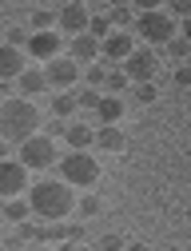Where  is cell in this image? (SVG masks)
Masks as SVG:
<instances>
[{
  "label": "cell",
  "mask_w": 191,
  "mask_h": 251,
  "mask_svg": "<svg viewBox=\"0 0 191 251\" xmlns=\"http://www.w3.org/2000/svg\"><path fill=\"white\" fill-rule=\"evenodd\" d=\"M36 128H44L40 124V112L32 100H4V108H0V140H4V155L8 148H20L24 140L36 136Z\"/></svg>",
  "instance_id": "1"
},
{
  "label": "cell",
  "mask_w": 191,
  "mask_h": 251,
  "mask_svg": "<svg viewBox=\"0 0 191 251\" xmlns=\"http://www.w3.org/2000/svg\"><path fill=\"white\" fill-rule=\"evenodd\" d=\"M28 203L40 219H64L76 207V196H72V183L64 179H40L28 187Z\"/></svg>",
  "instance_id": "2"
},
{
  "label": "cell",
  "mask_w": 191,
  "mask_h": 251,
  "mask_svg": "<svg viewBox=\"0 0 191 251\" xmlns=\"http://www.w3.org/2000/svg\"><path fill=\"white\" fill-rule=\"evenodd\" d=\"M60 179L72 187H92L100 179V164L88 151H68V155H60Z\"/></svg>",
  "instance_id": "3"
},
{
  "label": "cell",
  "mask_w": 191,
  "mask_h": 251,
  "mask_svg": "<svg viewBox=\"0 0 191 251\" xmlns=\"http://www.w3.org/2000/svg\"><path fill=\"white\" fill-rule=\"evenodd\" d=\"M136 32L151 44V48H167L179 32H175V20H171V12H140V20H136Z\"/></svg>",
  "instance_id": "4"
},
{
  "label": "cell",
  "mask_w": 191,
  "mask_h": 251,
  "mask_svg": "<svg viewBox=\"0 0 191 251\" xmlns=\"http://www.w3.org/2000/svg\"><path fill=\"white\" fill-rule=\"evenodd\" d=\"M20 160H24L32 172H44V168L60 164V160H56V144H52V136H32V140H24V144H20Z\"/></svg>",
  "instance_id": "5"
},
{
  "label": "cell",
  "mask_w": 191,
  "mask_h": 251,
  "mask_svg": "<svg viewBox=\"0 0 191 251\" xmlns=\"http://www.w3.org/2000/svg\"><path fill=\"white\" fill-rule=\"evenodd\" d=\"M123 72H127V80H132V84H151L155 72H159V56H155V48H136L132 56L123 60Z\"/></svg>",
  "instance_id": "6"
},
{
  "label": "cell",
  "mask_w": 191,
  "mask_h": 251,
  "mask_svg": "<svg viewBox=\"0 0 191 251\" xmlns=\"http://www.w3.org/2000/svg\"><path fill=\"white\" fill-rule=\"evenodd\" d=\"M0 192H4V200H16L20 192H28V164L24 160L0 164Z\"/></svg>",
  "instance_id": "7"
},
{
  "label": "cell",
  "mask_w": 191,
  "mask_h": 251,
  "mask_svg": "<svg viewBox=\"0 0 191 251\" xmlns=\"http://www.w3.org/2000/svg\"><path fill=\"white\" fill-rule=\"evenodd\" d=\"M48 84L52 88H60V92H68L72 84H76V76H80V68H76V60L72 56H56V60H48Z\"/></svg>",
  "instance_id": "8"
},
{
  "label": "cell",
  "mask_w": 191,
  "mask_h": 251,
  "mask_svg": "<svg viewBox=\"0 0 191 251\" xmlns=\"http://www.w3.org/2000/svg\"><path fill=\"white\" fill-rule=\"evenodd\" d=\"M100 56H104V40H96L92 32L72 36V60H76V64H96Z\"/></svg>",
  "instance_id": "9"
},
{
  "label": "cell",
  "mask_w": 191,
  "mask_h": 251,
  "mask_svg": "<svg viewBox=\"0 0 191 251\" xmlns=\"http://www.w3.org/2000/svg\"><path fill=\"white\" fill-rule=\"evenodd\" d=\"M28 56L32 60H56L60 56V32H32V40H28Z\"/></svg>",
  "instance_id": "10"
},
{
  "label": "cell",
  "mask_w": 191,
  "mask_h": 251,
  "mask_svg": "<svg viewBox=\"0 0 191 251\" xmlns=\"http://www.w3.org/2000/svg\"><path fill=\"white\" fill-rule=\"evenodd\" d=\"M88 24H92V12L84 4H64L60 8V32L80 36V32H88Z\"/></svg>",
  "instance_id": "11"
},
{
  "label": "cell",
  "mask_w": 191,
  "mask_h": 251,
  "mask_svg": "<svg viewBox=\"0 0 191 251\" xmlns=\"http://www.w3.org/2000/svg\"><path fill=\"white\" fill-rule=\"evenodd\" d=\"M24 72H28V56L20 48L4 44V48H0V76H4V80H20Z\"/></svg>",
  "instance_id": "12"
},
{
  "label": "cell",
  "mask_w": 191,
  "mask_h": 251,
  "mask_svg": "<svg viewBox=\"0 0 191 251\" xmlns=\"http://www.w3.org/2000/svg\"><path fill=\"white\" fill-rule=\"evenodd\" d=\"M136 52V44H132V32H112L108 40H104V60H112V64H119L123 68V60Z\"/></svg>",
  "instance_id": "13"
},
{
  "label": "cell",
  "mask_w": 191,
  "mask_h": 251,
  "mask_svg": "<svg viewBox=\"0 0 191 251\" xmlns=\"http://www.w3.org/2000/svg\"><path fill=\"white\" fill-rule=\"evenodd\" d=\"M123 128H116V124H100L96 128V148L100 151H123Z\"/></svg>",
  "instance_id": "14"
},
{
  "label": "cell",
  "mask_w": 191,
  "mask_h": 251,
  "mask_svg": "<svg viewBox=\"0 0 191 251\" xmlns=\"http://www.w3.org/2000/svg\"><path fill=\"white\" fill-rule=\"evenodd\" d=\"M72 144V151H84V148H92L96 144V128L92 124H68V136H64Z\"/></svg>",
  "instance_id": "15"
},
{
  "label": "cell",
  "mask_w": 191,
  "mask_h": 251,
  "mask_svg": "<svg viewBox=\"0 0 191 251\" xmlns=\"http://www.w3.org/2000/svg\"><path fill=\"white\" fill-rule=\"evenodd\" d=\"M16 84H20V92H24V96H40L44 88H52V84H48V72H36V68H28Z\"/></svg>",
  "instance_id": "16"
},
{
  "label": "cell",
  "mask_w": 191,
  "mask_h": 251,
  "mask_svg": "<svg viewBox=\"0 0 191 251\" xmlns=\"http://www.w3.org/2000/svg\"><path fill=\"white\" fill-rule=\"evenodd\" d=\"M96 116H100V124H119L123 120V100L119 96H104L100 108H96Z\"/></svg>",
  "instance_id": "17"
},
{
  "label": "cell",
  "mask_w": 191,
  "mask_h": 251,
  "mask_svg": "<svg viewBox=\"0 0 191 251\" xmlns=\"http://www.w3.org/2000/svg\"><path fill=\"white\" fill-rule=\"evenodd\" d=\"M76 108H80L76 92H60V96H52V116H56V120H68Z\"/></svg>",
  "instance_id": "18"
},
{
  "label": "cell",
  "mask_w": 191,
  "mask_h": 251,
  "mask_svg": "<svg viewBox=\"0 0 191 251\" xmlns=\"http://www.w3.org/2000/svg\"><path fill=\"white\" fill-rule=\"evenodd\" d=\"M28 211H32L28 200H4V219H8V224H24Z\"/></svg>",
  "instance_id": "19"
},
{
  "label": "cell",
  "mask_w": 191,
  "mask_h": 251,
  "mask_svg": "<svg viewBox=\"0 0 191 251\" xmlns=\"http://www.w3.org/2000/svg\"><path fill=\"white\" fill-rule=\"evenodd\" d=\"M108 64H112V60H104V56L96 60V64H88V88H104L108 84V72H112Z\"/></svg>",
  "instance_id": "20"
},
{
  "label": "cell",
  "mask_w": 191,
  "mask_h": 251,
  "mask_svg": "<svg viewBox=\"0 0 191 251\" xmlns=\"http://www.w3.org/2000/svg\"><path fill=\"white\" fill-rule=\"evenodd\" d=\"M88 32H92L96 40H108V36H112V16H92Z\"/></svg>",
  "instance_id": "21"
},
{
  "label": "cell",
  "mask_w": 191,
  "mask_h": 251,
  "mask_svg": "<svg viewBox=\"0 0 191 251\" xmlns=\"http://www.w3.org/2000/svg\"><path fill=\"white\" fill-rule=\"evenodd\" d=\"M167 56H175V60H187V56H191V40H187V36L179 32V36H175V40L167 44Z\"/></svg>",
  "instance_id": "22"
},
{
  "label": "cell",
  "mask_w": 191,
  "mask_h": 251,
  "mask_svg": "<svg viewBox=\"0 0 191 251\" xmlns=\"http://www.w3.org/2000/svg\"><path fill=\"white\" fill-rule=\"evenodd\" d=\"M32 40V32H28V28H4V44H12V48H20V44H28Z\"/></svg>",
  "instance_id": "23"
},
{
  "label": "cell",
  "mask_w": 191,
  "mask_h": 251,
  "mask_svg": "<svg viewBox=\"0 0 191 251\" xmlns=\"http://www.w3.org/2000/svg\"><path fill=\"white\" fill-rule=\"evenodd\" d=\"M127 84H132V80H127V72H123V68H112V72H108V84H104V88H108V92H123Z\"/></svg>",
  "instance_id": "24"
},
{
  "label": "cell",
  "mask_w": 191,
  "mask_h": 251,
  "mask_svg": "<svg viewBox=\"0 0 191 251\" xmlns=\"http://www.w3.org/2000/svg\"><path fill=\"white\" fill-rule=\"evenodd\" d=\"M155 96H159L155 80H151V84H136V104H155Z\"/></svg>",
  "instance_id": "25"
},
{
  "label": "cell",
  "mask_w": 191,
  "mask_h": 251,
  "mask_svg": "<svg viewBox=\"0 0 191 251\" xmlns=\"http://www.w3.org/2000/svg\"><path fill=\"white\" fill-rule=\"evenodd\" d=\"M76 207H80V211H84V215L92 219V215H100V211H104V200H100V196H84V200H80Z\"/></svg>",
  "instance_id": "26"
},
{
  "label": "cell",
  "mask_w": 191,
  "mask_h": 251,
  "mask_svg": "<svg viewBox=\"0 0 191 251\" xmlns=\"http://www.w3.org/2000/svg\"><path fill=\"white\" fill-rule=\"evenodd\" d=\"M76 100H80V108H92V112H96V108H100V100H104V96H100V92H96V88H84V92H76Z\"/></svg>",
  "instance_id": "27"
},
{
  "label": "cell",
  "mask_w": 191,
  "mask_h": 251,
  "mask_svg": "<svg viewBox=\"0 0 191 251\" xmlns=\"http://www.w3.org/2000/svg\"><path fill=\"white\" fill-rule=\"evenodd\" d=\"M52 24H60V16H52V12H32V28H36V32H48Z\"/></svg>",
  "instance_id": "28"
},
{
  "label": "cell",
  "mask_w": 191,
  "mask_h": 251,
  "mask_svg": "<svg viewBox=\"0 0 191 251\" xmlns=\"http://www.w3.org/2000/svg\"><path fill=\"white\" fill-rule=\"evenodd\" d=\"M108 16H112V24H119V28H127V24H132V8H127V4H119V8H112Z\"/></svg>",
  "instance_id": "29"
},
{
  "label": "cell",
  "mask_w": 191,
  "mask_h": 251,
  "mask_svg": "<svg viewBox=\"0 0 191 251\" xmlns=\"http://www.w3.org/2000/svg\"><path fill=\"white\" fill-rule=\"evenodd\" d=\"M171 80H175V88H191V64H179L171 72Z\"/></svg>",
  "instance_id": "30"
},
{
  "label": "cell",
  "mask_w": 191,
  "mask_h": 251,
  "mask_svg": "<svg viewBox=\"0 0 191 251\" xmlns=\"http://www.w3.org/2000/svg\"><path fill=\"white\" fill-rule=\"evenodd\" d=\"M167 8H171V16H183V20H187V16H191V0H171Z\"/></svg>",
  "instance_id": "31"
},
{
  "label": "cell",
  "mask_w": 191,
  "mask_h": 251,
  "mask_svg": "<svg viewBox=\"0 0 191 251\" xmlns=\"http://www.w3.org/2000/svg\"><path fill=\"white\" fill-rule=\"evenodd\" d=\"M100 247H104V251H123V235H104Z\"/></svg>",
  "instance_id": "32"
},
{
  "label": "cell",
  "mask_w": 191,
  "mask_h": 251,
  "mask_svg": "<svg viewBox=\"0 0 191 251\" xmlns=\"http://www.w3.org/2000/svg\"><path fill=\"white\" fill-rule=\"evenodd\" d=\"M84 235H88L84 224H68V239H72V243H84Z\"/></svg>",
  "instance_id": "33"
},
{
  "label": "cell",
  "mask_w": 191,
  "mask_h": 251,
  "mask_svg": "<svg viewBox=\"0 0 191 251\" xmlns=\"http://www.w3.org/2000/svg\"><path fill=\"white\" fill-rule=\"evenodd\" d=\"M132 4H136L140 12H159V4H164V0H132Z\"/></svg>",
  "instance_id": "34"
},
{
  "label": "cell",
  "mask_w": 191,
  "mask_h": 251,
  "mask_svg": "<svg viewBox=\"0 0 191 251\" xmlns=\"http://www.w3.org/2000/svg\"><path fill=\"white\" fill-rule=\"evenodd\" d=\"M20 243H24V235H20V231H16V235H4V251H16Z\"/></svg>",
  "instance_id": "35"
},
{
  "label": "cell",
  "mask_w": 191,
  "mask_h": 251,
  "mask_svg": "<svg viewBox=\"0 0 191 251\" xmlns=\"http://www.w3.org/2000/svg\"><path fill=\"white\" fill-rule=\"evenodd\" d=\"M56 251H84V247H80V243H72V239H64V243H60Z\"/></svg>",
  "instance_id": "36"
},
{
  "label": "cell",
  "mask_w": 191,
  "mask_h": 251,
  "mask_svg": "<svg viewBox=\"0 0 191 251\" xmlns=\"http://www.w3.org/2000/svg\"><path fill=\"white\" fill-rule=\"evenodd\" d=\"M127 251H151L147 243H127Z\"/></svg>",
  "instance_id": "37"
},
{
  "label": "cell",
  "mask_w": 191,
  "mask_h": 251,
  "mask_svg": "<svg viewBox=\"0 0 191 251\" xmlns=\"http://www.w3.org/2000/svg\"><path fill=\"white\" fill-rule=\"evenodd\" d=\"M183 36H187V40H191V16H187V20H183Z\"/></svg>",
  "instance_id": "38"
},
{
  "label": "cell",
  "mask_w": 191,
  "mask_h": 251,
  "mask_svg": "<svg viewBox=\"0 0 191 251\" xmlns=\"http://www.w3.org/2000/svg\"><path fill=\"white\" fill-rule=\"evenodd\" d=\"M108 4H112V8H119V4H132V0H108Z\"/></svg>",
  "instance_id": "39"
},
{
  "label": "cell",
  "mask_w": 191,
  "mask_h": 251,
  "mask_svg": "<svg viewBox=\"0 0 191 251\" xmlns=\"http://www.w3.org/2000/svg\"><path fill=\"white\" fill-rule=\"evenodd\" d=\"M68 4H84V0H68Z\"/></svg>",
  "instance_id": "40"
},
{
  "label": "cell",
  "mask_w": 191,
  "mask_h": 251,
  "mask_svg": "<svg viewBox=\"0 0 191 251\" xmlns=\"http://www.w3.org/2000/svg\"><path fill=\"white\" fill-rule=\"evenodd\" d=\"M88 251H104V247H88Z\"/></svg>",
  "instance_id": "41"
},
{
  "label": "cell",
  "mask_w": 191,
  "mask_h": 251,
  "mask_svg": "<svg viewBox=\"0 0 191 251\" xmlns=\"http://www.w3.org/2000/svg\"><path fill=\"white\" fill-rule=\"evenodd\" d=\"M36 251H52V247H36Z\"/></svg>",
  "instance_id": "42"
}]
</instances>
